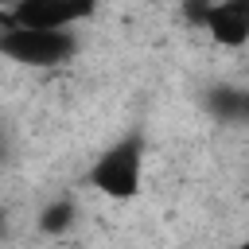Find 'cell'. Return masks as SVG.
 <instances>
[{
    "label": "cell",
    "instance_id": "1",
    "mask_svg": "<svg viewBox=\"0 0 249 249\" xmlns=\"http://www.w3.org/2000/svg\"><path fill=\"white\" fill-rule=\"evenodd\" d=\"M144 160H148V140L140 128H132L93 156L86 183L109 202H132L144 187Z\"/></svg>",
    "mask_w": 249,
    "mask_h": 249
},
{
    "label": "cell",
    "instance_id": "2",
    "mask_svg": "<svg viewBox=\"0 0 249 249\" xmlns=\"http://www.w3.org/2000/svg\"><path fill=\"white\" fill-rule=\"evenodd\" d=\"M0 54L27 70H54L78 54V35L43 27H0Z\"/></svg>",
    "mask_w": 249,
    "mask_h": 249
},
{
    "label": "cell",
    "instance_id": "3",
    "mask_svg": "<svg viewBox=\"0 0 249 249\" xmlns=\"http://www.w3.org/2000/svg\"><path fill=\"white\" fill-rule=\"evenodd\" d=\"M109 0H19L0 12V27H43V31H74Z\"/></svg>",
    "mask_w": 249,
    "mask_h": 249
},
{
    "label": "cell",
    "instance_id": "4",
    "mask_svg": "<svg viewBox=\"0 0 249 249\" xmlns=\"http://www.w3.org/2000/svg\"><path fill=\"white\" fill-rule=\"evenodd\" d=\"M198 27L226 51H237L249 43V0H210Z\"/></svg>",
    "mask_w": 249,
    "mask_h": 249
},
{
    "label": "cell",
    "instance_id": "5",
    "mask_svg": "<svg viewBox=\"0 0 249 249\" xmlns=\"http://www.w3.org/2000/svg\"><path fill=\"white\" fill-rule=\"evenodd\" d=\"M74 222H78V202L70 195H58L39 210V233L47 237H62L66 230H74Z\"/></svg>",
    "mask_w": 249,
    "mask_h": 249
},
{
    "label": "cell",
    "instance_id": "6",
    "mask_svg": "<svg viewBox=\"0 0 249 249\" xmlns=\"http://www.w3.org/2000/svg\"><path fill=\"white\" fill-rule=\"evenodd\" d=\"M19 0H0V12H8V8H16Z\"/></svg>",
    "mask_w": 249,
    "mask_h": 249
},
{
    "label": "cell",
    "instance_id": "7",
    "mask_svg": "<svg viewBox=\"0 0 249 249\" xmlns=\"http://www.w3.org/2000/svg\"><path fill=\"white\" fill-rule=\"evenodd\" d=\"M226 249H249V237H245V241H233V245H226Z\"/></svg>",
    "mask_w": 249,
    "mask_h": 249
},
{
    "label": "cell",
    "instance_id": "8",
    "mask_svg": "<svg viewBox=\"0 0 249 249\" xmlns=\"http://www.w3.org/2000/svg\"><path fill=\"white\" fill-rule=\"evenodd\" d=\"M0 218H4V214H0Z\"/></svg>",
    "mask_w": 249,
    "mask_h": 249
}]
</instances>
